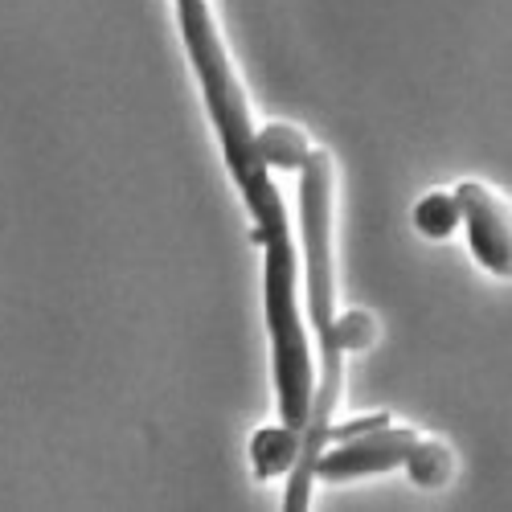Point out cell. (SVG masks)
Segmentation results:
<instances>
[{
  "mask_svg": "<svg viewBox=\"0 0 512 512\" xmlns=\"http://www.w3.org/2000/svg\"><path fill=\"white\" fill-rule=\"evenodd\" d=\"M300 209H304V250H308V316L324 349V381L312 390L308 422L300 431V459L291 467L287 508H304L312 496V467L328 443L332 410L345 386V349L336 340V304H332V160L312 152L300 168Z\"/></svg>",
  "mask_w": 512,
  "mask_h": 512,
  "instance_id": "obj_1",
  "label": "cell"
},
{
  "mask_svg": "<svg viewBox=\"0 0 512 512\" xmlns=\"http://www.w3.org/2000/svg\"><path fill=\"white\" fill-rule=\"evenodd\" d=\"M414 431H398V426H373L365 435L353 439H336V447L316 455L312 480H328V484H345V480H361V476H381L394 472L406 463L410 447H414Z\"/></svg>",
  "mask_w": 512,
  "mask_h": 512,
  "instance_id": "obj_2",
  "label": "cell"
},
{
  "mask_svg": "<svg viewBox=\"0 0 512 512\" xmlns=\"http://www.w3.org/2000/svg\"><path fill=\"white\" fill-rule=\"evenodd\" d=\"M455 201H459V222L467 226V246H472V254L492 275L508 279V271H512V242H508V213H504V205L484 185H472V181H463L455 189Z\"/></svg>",
  "mask_w": 512,
  "mask_h": 512,
  "instance_id": "obj_3",
  "label": "cell"
},
{
  "mask_svg": "<svg viewBox=\"0 0 512 512\" xmlns=\"http://www.w3.org/2000/svg\"><path fill=\"white\" fill-rule=\"evenodd\" d=\"M250 459H254V476L259 480L287 476L295 459H300V431H291V426H263L250 439Z\"/></svg>",
  "mask_w": 512,
  "mask_h": 512,
  "instance_id": "obj_4",
  "label": "cell"
},
{
  "mask_svg": "<svg viewBox=\"0 0 512 512\" xmlns=\"http://www.w3.org/2000/svg\"><path fill=\"white\" fill-rule=\"evenodd\" d=\"M254 148H259L267 168L275 164V168H287V173H300L304 160L312 156L308 136L295 132V127H287V123H271V127H263V132H254Z\"/></svg>",
  "mask_w": 512,
  "mask_h": 512,
  "instance_id": "obj_5",
  "label": "cell"
},
{
  "mask_svg": "<svg viewBox=\"0 0 512 512\" xmlns=\"http://www.w3.org/2000/svg\"><path fill=\"white\" fill-rule=\"evenodd\" d=\"M406 476L418 484V488H443L455 472V459L443 443H431V439H414L410 455H406Z\"/></svg>",
  "mask_w": 512,
  "mask_h": 512,
  "instance_id": "obj_6",
  "label": "cell"
},
{
  "mask_svg": "<svg viewBox=\"0 0 512 512\" xmlns=\"http://www.w3.org/2000/svg\"><path fill=\"white\" fill-rule=\"evenodd\" d=\"M414 226L422 238H451L455 226H459V201L455 193H426L418 205H414Z\"/></svg>",
  "mask_w": 512,
  "mask_h": 512,
  "instance_id": "obj_7",
  "label": "cell"
},
{
  "mask_svg": "<svg viewBox=\"0 0 512 512\" xmlns=\"http://www.w3.org/2000/svg\"><path fill=\"white\" fill-rule=\"evenodd\" d=\"M336 340H340V349H345V353H361V349H369L373 340H377V324H373V316H365V312L336 316Z\"/></svg>",
  "mask_w": 512,
  "mask_h": 512,
  "instance_id": "obj_8",
  "label": "cell"
}]
</instances>
